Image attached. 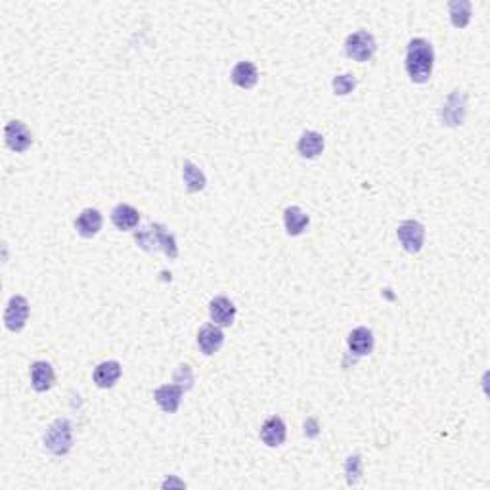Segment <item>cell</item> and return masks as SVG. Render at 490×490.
Wrapping results in <instances>:
<instances>
[{"instance_id":"cell-1","label":"cell","mask_w":490,"mask_h":490,"mask_svg":"<svg viewBox=\"0 0 490 490\" xmlns=\"http://www.w3.org/2000/svg\"><path fill=\"white\" fill-rule=\"evenodd\" d=\"M435 52L429 40L412 39L406 50V72L414 83H427L431 79Z\"/></svg>"},{"instance_id":"cell-12","label":"cell","mask_w":490,"mask_h":490,"mask_svg":"<svg viewBox=\"0 0 490 490\" xmlns=\"http://www.w3.org/2000/svg\"><path fill=\"white\" fill-rule=\"evenodd\" d=\"M285 423L284 419L278 418V416H272L265 421V426L261 429V439L266 446L270 448H276V446H282L285 443Z\"/></svg>"},{"instance_id":"cell-25","label":"cell","mask_w":490,"mask_h":490,"mask_svg":"<svg viewBox=\"0 0 490 490\" xmlns=\"http://www.w3.org/2000/svg\"><path fill=\"white\" fill-rule=\"evenodd\" d=\"M184 380L188 381V387L192 389V385H194V374H192V370H190V366H188V364H182V366H178L176 374H174V381H176V383H181V387H182V381Z\"/></svg>"},{"instance_id":"cell-23","label":"cell","mask_w":490,"mask_h":490,"mask_svg":"<svg viewBox=\"0 0 490 490\" xmlns=\"http://www.w3.org/2000/svg\"><path fill=\"white\" fill-rule=\"evenodd\" d=\"M345 477H347V483L353 486L362 479V458L360 454H355V456H348L347 462H345Z\"/></svg>"},{"instance_id":"cell-4","label":"cell","mask_w":490,"mask_h":490,"mask_svg":"<svg viewBox=\"0 0 490 490\" xmlns=\"http://www.w3.org/2000/svg\"><path fill=\"white\" fill-rule=\"evenodd\" d=\"M377 50V42H375L374 35L372 33L360 31L348 35L347 40H345V52H347L348 58L356 59V62H368L372 59V56Z\"/></svg>"},{"instance_id":"cell-19","label":"cell","mask_w":490,"mask_h":490,"mask_svg":"<svg viewBox=\"0 0 490 490\" xmlns=\"http://www.w3.org/2000/svg\"><path fill=\"white\" fill-rule=\"evenodd\" d=\"M310 219L309 215L304 213L301 207H287L284 211V224H285V232L290 236H299L307 230Z\"/></svg>"},{"instance_id":"cell-13","label":"cell","mask_w":490,"mask_h":490,"mask_svg":"<svg viewBox=\"0 0 490 490\" xmlns=\"http://www.w3.org/2000/svg\"><path fill=\"white\" fill-rule=\"evenodd\" d=\"M102 213L98 209H84L75 220V228H77L79 236L83 238H94L102 230Z\"/></svg>"},{"instance_id":"cell-5","label":"cell","mask_w":490,"mask_h":490,"mask_svg":"<svg viewBox=\"0 0 490 490\" xmlns=\"http://www.w3.org/2000/svg\"><path fill=\"white\" fill-rule=\"evenodd\" d=\"M399 241L408 253H419L426 241V228L418 220H404L397 228Z\"/></svg>"},{"instance_id":"cell-9","label":"cell","mask_w":490,"mask_h":490,"mask_svg":"<svg viewBox=\"0 0 490 490\" xmlns=\"http://www.w3.org/2000/svg\"><path fill=\"white\" fill-rule=\"evenodd\" d=\"M222 343H224V334H222V329L217 324H205L198 331V345H200L203 355H215L222 347Z\"/></svg>"},{"instance_id":"cell-27","label":"cell","mask_w":490,"mask_h":490,"mask_svg":"<svg viewBox=\"0 0 490 490\" xmlns=\"http://www.w3.org/2000/svg\"><path fill=\"white\" fill-rule=\"evenodd\" d=\"M174 484H176V486H186V484L182 483V481H176V479H167V481L163 483V489H167V486H174Z\"/></svg>"},{"instance_id":"cell-3","label":"cell","mask_w":490,"mask_h":490,"mask_svg":"<svg viewBox=\"0 0 490 490\" xmlns=\"http://www.w3.org/2000/svg\"><path fill=\"white\" fill-rule=\"evenodd\" d=\"M46 450L56 454V456H64L72 450L73 446V426L69 419H56L45 435Z\"/></svg>"},{"instance_id":"cell-21","label":"cell","mask_w":490,"mask_h":490,"mask_svg":"<svg viewBox=\"0 0 490 490\" xmlns=\"http://www.w3.org/2000/svg\"><path fill=\"white\" fill-rule=\"evenodd\" d=\"M182 176H184V184H186L188 192H192V194L201 192L207 184L203 171L192 161H184V165H182Z\"/></svg>"},{"instance_id":"cell-6","label":"cell","mask_w":490,"mask_h":490,"mask_svg":"<svg viewBox=\"0 0 490 490\" xmlns=\"http://www.w3.org/2000/svg\"><path fill=\"white\" fill-rule=\"evenodd\" d=\"M29 318V303L25 297L13 295L4 310V324L10 331H21Z\"/></svg>"},{"instance_id":"cell-18","label":"cell","mask_w":490,"mask_h":490,"mask_svg":"<svg viewBox=\"0 0 490 490\" xmlns=\"http://www.w3.org/2000/svg\"><path fill=\"white\" fill-rule=\"evenodd\" d=\"M297 149L307 159H314L324 152V136L317 130H304L297 142Z\"/></svg>"},{"instance_id":"cell-26","label":"cell","mask_w":490,"mask_h":490,"mask_svg":"<svg viewBox=\"0 0 490 490\" xmlns=\"http://www.w3.org/2000/svg\"><path fill=\"white\" fill-rule=\"evenodd\" d=\"M304 433H307L309 437H314V435H317V433H318L317 431V419L310 418L309 421L304 423Z\"/></svg>"},{"instance_id":"cell-11","label":"cell","mask_w":490,"mask_h":490,"mask_svg":"<svg viewBox=\"0 0 490 490\" xmlns=\"http://www.w3.org/2000/svg\"><path fill=\"white\" fill-rule=\"evenodd\" d=\"M182 393H184V389L181 385H161L159 389H155L154 399L163 412L174 414L181 406Z\"/></svg>"},{"instance_id":"cell-2","label":"cell","mask_w":490,"mask_h":490,"mask_svg":"<svg viewBox=\"0 0 490 490\" xmlns=\"http://www.w3.org/2000/svg\"><path fill=\"white\" fill-rule=\"evenodd\" d=\"M136 244L140 245L146 251H157L161 249L169 258L178 257V245H176V239H174L173 234H169V230L159 222H154V224H148L140 228L138 232L135 234Z\"/></svg>"},{"instance_id":"cell-22","label":"cell","mask_w":490,"mask_h":490,"mask_svg":"<svg viewBox=\"0 0 490 490\" xmlns=\"http://www.w3.org/2000/svg\"><path fill=\"white\" fill-rule=\"evenodd\" d=\"M448 13L454 27H465L471 21V2L467 0H454L448 4Z\"/></svg>"},{"instance_id":"cell-15","label":"cell","mask_w":490,"mask_h":490,"mask_svg":"<svg viewBox=\"0 0 490 490\" xmlns=\"http://www.w3.org/2000/svg\"><path fill=\"white\" fill-rule=\"evenodd\" d=\"M347 343L351 353H355L356 356H366L374 351V334L364 326H360V328L353 329L348 334Z\"/></svg>"},{"instance_id":"cell-24","label":"cell","mask_w":490,"mask_h":490,"mask_svg":"<svg viewBox=\"0 0 490 490\" xmlns=\"http://www.w3.org/2000/svg\"><path fill=\"white\" fill-rule=\"evenodd\" d=\"M355 86H356L355 75H348V73H345V75H337V77L334 79V91H336V94H339V96H347L348 92L355 91Z\"/></svg>"},{"instance_id":"cell-20","label":"cell","mask_w":490,"mask_h":490,"mask_svg":"<svg viewBox=\"0 0 490 490\" xmlns=\"http://www.w3.org/2000/svg\"><path fill=\"white\" fill-rule=\"evenodd\" d=\"M258 81V72L257 67L251 64V62H239L236 67L232 69V83L239 89H245L249 91L253 89Z\"/></svg>"},{"instance_id":"cell-17","label":"cell","mask_w":490,"mask_h":490,"mask_svg":"<svg viewBox=\"0 0 490 490\" xmlns=\"http://www.w3.org/2000/svg\"><path fill=\"white\" fill-rule=\"evenodd\" d=\"M121 377V364L115 360H106L98 364L94 370V383L100 389H110Z\"/></svg>"},{"instance_id":"cell-7","label":"cell","mask_w":490,"mask_h":490,"mask_svg":"<svg viewBox=\"0 0 490 490\" xmlns=\"http://www.w3.org/2000/svg\"><path fill=\"white\" fill-rule=\"evenodd\" d=\"M465 110H467V96L462 91H454L443 106V113H440L443 122L448 127H458L464 122Z\"/></svg>"},{"instance_id":"cell-8","label":"cell","mask_w":490,"mask_h":490,"mask_svg":"<svg viewBox=\"0 0 490 490\" xmlns=\"http://www.w3.org/2000/svg\"><path fill=\"white\" fill-rule=\"evenodd\" d=\"M4 138H6L8 148L13 149V152H25L33 142L31 130L27 129L25 122L21 121H10L4 129Z\"/></svg>"},{"instance_id":"cell-16","label":"cell","mask_w":490,"mask_h":490,"mask_svg":"<svg viewBox=\"0 0 490 490\" xmlns=\"http://www.w3.org/2000/svg\"><path fill=\"white\" fill-rule=\"evenodd\" d=\"M138 220H140V215L136 211L135 207L129 205V203H119V205L111 211V222L115 224L117 230H135L138 226Z\"/></svg>"},{"instance_id":"cell-14","label":"cell","mask_w":490,"mask_h":490,"mask_svg":"<svg viewBox=\"0 0 490 490\" xmlns=\"http://www.w3.org/2000/svg\"><path fill=\"white\" fill-rule=\"evenodd\" d=\"M54 380H56V374H54L52 364H48V362L39 360L31 366V385L37 393L48 391L54 385Z\"/></svg>"},{"instance_id":"cell-10","label":"cell","mask_w":490,"mask_h":490,"mask_svg":"<svg viewBox=\"0 0 490 490\" xmlns=\"http://www.w3.org/2000/svg\"><path fill=\"white\" fill-rule=\"evenodd\" d=\"M209 314H211V318H213V322L217 326L228 328L236 320V307H234V303L228 297H215L213 301L209 303Z\"/></svg>"}]
</instances>
